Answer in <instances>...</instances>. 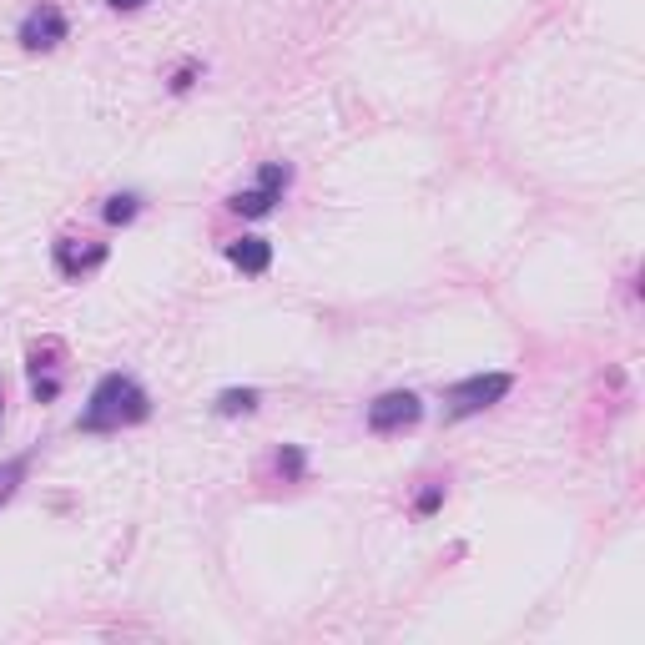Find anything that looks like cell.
I'll use <instances>...</instances> for the list:
<instances>
[{"label": "cell", "mask_w": 645, "mask_h": 645, "mask_svg": "<svg viewBox=\"0 0 645 645\" xmlns=\"http://www.w3.org/2000/svg\"><path fill=\"white\" fill-rule=\"evenodd\" d=\"M288 187H293V167H288V162H263V167H257V187L232 192L227 207H232L237 217H268V212L288 197Z\"/></svg>", "instance_id": "cell-3"}, {"label": "cell", "mask_w": 645, "mask_h": 645, "mask_svg": "<svg viewBox=\"0 0 645 645\" xmlns=\"http://www.w3.org/2000/svg\"><path fill=\"white\" fill-rule=\"evenodd\" d=\"M257 404H263V394H257V389H222V394H217V414H222V419L252 414Z\"/></svg>", "instance_id": "cell-10"}, {"label": "cell", "mask_w": 645, "mask_h": 645, "mask_svg": "<svg viewBox=\"0 0 645 645\" xmlns=\"http://www.w3.org/2000/svg\"><path fill=\"white\" fill-rule=\"evenodd\" d=\"M26 469H31L26 459H11V464H0V504H6V499H11L16 489H21V479H26Z\"/></svg>", "instance_id": "cell-12"}, {"label": "cell", "mask_w": 645, "mask_h": 645, "mask_svg": "<svg viewBox=\"0 0 645 645\" xmlns=\"http://www.w3.org/2000/svg\"><path fill=\"white\" fill-rule=\"evenodd\" d=\"M137 212H142V197H137V192H116V197H106V207H101L106 227H126V222H137Z\"/></svg>", "instance_id": "cell-9"}, {"label": "cell", "mask_w": 645, "mask_h": 645, "mask_svg": "<svg viewBox=\"0 0 645 645\" xmlns=\"http://www.w3.org/2000/svg\"><path fill=\"white\" fill-rule=\"evenodd\" d=\"M147 414H152V399H147L142 383L132 373H106L96 389H91L76 429H86V434H116V429L142 424Z\"/></svg>", "instance_id": "cell-1"}, {"label": "cell", "mask_w": 645, "mask_h": 645, "mask_svg": "<svg viewBox=\"0 0 645 645\" xmlns=\"http://www.w3.org/2000/svg\"><path fill=\"white\" fill-rule=\"evenodd\" d=\"M444 504V484L439 479H429L424 489H419V499H414V514H419V520H429V514Z\"/></svg>", "instance_id": "cell-13"}, {"label": "cell", "mask_w": 645, "mask_h": 645, "mask_svg": "<svg viewBox=\"0 0 645 645\" xmlns=\"http://www.w3.org/2000/svg\"><path fill=\"white\" fill-rule=\"evenodd\" d=\"M106 6H111V11H142L147 0H106Z\"/></svg>", "instance_id": "cell-15"}, {"label": "cell", "mask_w": 645, "mask_h": 645, "mask_svg": "<svg viewBox=\"0 0 645 645\" xmlns=\"http://www.w3.org/2000/svg\"><path fill=\"white\" fill-rule=\"evenodd\" d=\"M101 263H106V242L81 247L76 237H56V268H61V278H81V273H91Z\"/></svg>", "instance_id": "cell-7"}, {"label": "cell", "mask_w": 645, "mask_h": 645, "mask_svg": "<svg viewBox=\"0 0 645 645\" xmlns=\"http://www.w3.org/2000/svg\"><path fill=\"white\" fill-rule=\"evenodd\" d=\"M514 389V378L509 373H469V378H459L454 389L444 394V419H474V414H484V409H494L504 394Z\"/></svg>", "instance_id": "cell-2"}, {"label": "cell", "mask_w": 645, "mask_h": 645, "mask_svg": "<svg viewBox=\"0 0 645 645\" xmlns=\"http://www.w3.org/2000/svg\"><path fill=\"white\" fill-rule=\"evenodd\" d=\"M227 263L242 268L247 278H263L273 268V242L268 237H237V242H227Z\"/></svg>", "instance_id": "cell-8"}, {"label": "cell", "mask_w": 645, "mask_h": 645, "mask_svg": "<svg viewBox=\"0 0 645 645\" xmlns=\"http://www.w3.org/2000/svg\"><path fill=\"white\" fill-rule=\"evenodd\" d=\"M192 81H197V61H187V66H177L172 71V91L182 96V91H192Z\"/></svg>", "instance_id": "cell-14"}, {"label": "cell", "mask_w": 645, "mask_h": 645, "mask_svg": "<svg viewBox=\"0 0 645 645\" xmlns=\"http://www.w3.org/2000/svg\"><path fill=\"white\" fill-rule=\"evenodd\" d=\"M66 36H71V21H66V11L56 6V0H41V6H31V11L21 16V26H16V41H21L26 51H56Z\"/></svg>", "instance_id": "cell-4"}, {"label": "cell", "mask_w": 645, "mask_h": 645, "mask_svg": "<svg viewBox=\"0 0 645 645\" xmlns=\"http://www.w3.org/2000/svg\"><path fill=\"white\" fill-rule=\"evenodd\" d=\"M273 464H278V474H283V479H288V484H298V479H303V474H308V454H303V449H298V444H283V449H278V459H273Z\"/></svg>", "instance_id": "cell-11"}, {"label": "cell", "mask_w": 645, "mask_h": 645, "mask_svg": "<svg viewBox=\"0 0 645 645\" xmlns=\"http://www.w3.org/2000/svg\"><path fill=\"white\" fill-rule=\"evenodd\" d=\"M363 419H368V429H373V434H399V429H414V424L424 419V404H419V394L394 389V394L373 399Z\"/></svg>", "instance_id": "cell-5"}, {"label": "cell", "mask_w": 645, "mask_h": 645, "mask_svg": "<svg viewBox=\"0 0 645 645\" xmlns=\"http://www.w3.org/2000/svg\"><path fill=\"white\" fill-rule=\"evenodd\" d=\"M56 358H61V343H56V338H41V343L31 348V399H36V404H51V399L61 394Z\"/></svg>", "instance_id": "cell-6"}]
</instances>
